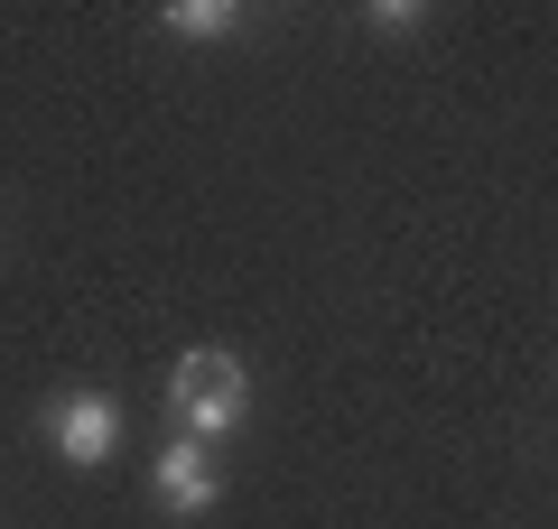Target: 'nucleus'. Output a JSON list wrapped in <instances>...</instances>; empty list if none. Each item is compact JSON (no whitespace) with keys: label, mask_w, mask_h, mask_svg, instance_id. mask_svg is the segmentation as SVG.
Masks as SVG:
<instances>
[{"label":"nucleus","mask_w":558,"mask_h":529,"mask_svg":"<svg viewBox=\"0 0 558 529\" xmlns=\"http://www.w3.org/2000/svg\"><path fill=\"white\" fill-rule=\"evenodd\" d=\"M242 409H252V381H242V362L223 344L178 353V372H168V418H178V436L223 446V436L242 428Z\"/></svg>","instance_id":"f257e3e1"},{"label":"nucleus","mask_w":558,"mask_h":529,"mask_svg":"<svg viewBox=\"0 0 558 529\" xmlns=\"http://www.w3.org/2000/svg\"><path fill=\"white\" fill-rule=\"evenodd\" d=\"M38 428H47V446L65 465H112L121 455V399L112 391H57L38 409Z\"/></svg>","instance_id":"f03ea898"},{"label":"nucleus","mask_w":558,"mask_h":529,"mask_svg":"<svg viewBox=\"0 0 558 529\" xmlns=\"http://www.w3.org/2000/svg\"><path fill=\"white\" fill-rule=\"evenodd\" d=\"M149 492H159L168 520H205V510L223 502V473H215V446H196V436H168L159 465H149Z\"/></svg>","instance_id":"7ed1b4c3"},{"label":"nucleus","mask_w":558,"mask_h":529,"mask_svg":"<svg viewBox=\"0 0 558 529\" xmlns=\"http://www.w3.org/2000/svg\"><path fill=\"white\" fill-rule=\"evenodd\" d=\"M159 20H168V38H186V47H223L242 28V10L233 0H168Z\"/></svg>","instance_id":"20e7f679"}]
</instances>
